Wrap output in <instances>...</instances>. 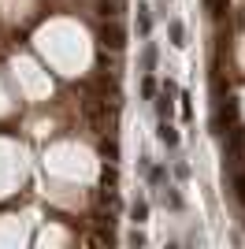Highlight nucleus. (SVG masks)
Returning a JSON list of instances; mask_svg holds the SVG:
<instances>
[{"mask_svg":"<svg viewBox=\"0 0 245 249\" xmlns=\"http://www.w3.org/2000/svg\"><path fill=\"white\" fill-rule=\"evenodd\" d=\"M104 45H112V49H119V45H122V30L115 26V22H112V30H104Z\"/></svg>","mask_w":245,"mask_h":249,"instance_id":"1","label":"nucleus"},{"mask_svg":"<svg viewBox=\"0 0 245 249\" xmlns=\"http://www.w3.org/2000/svg\"><path fill=\"white\" fill-rule=\"evenodd\" d=\"M160 138H163V142H167V145H178V134H175V130H171V126H167V123L160 126Z\"/></svg>","mask_w":245,"mask_h":249,"instance_id":"2","label":"nucleus"},{"mask_svg":"<svg viewBox=\"0 0 245 249\" xmlns=\"http://www.w3.org/2000/svg\"><path fill=\"white\" fill-rule=\"evenodd\" d=\"M208 8H212V15H223V11H227V0H208Z\"/></svg>","mask_w":245,"mask_h":249,"instance_id":"3","label":"nucleus"},{"mask_svg":"<svg viewBox=\"0 0 245 249\" xmlns=\"http://www.w3.org/2000/svg\"><path fill=\"white\" fill-rule=\"evenodd\" d=\"M171 37H175V45H186L182 41V26H178V22H171Z\"/></svg>","mask_w":245,"mask_h":249,"instance_id":"4","label":"nucleus"},{"mask_svg":"<svg viewBox=\"0 0 245 249\" xmlns=\"http://www.w3.org/2000/svg\"><path fill=\"white\" fill-rule=\"evenodd\" d=\"M145 212H149V208H145L141 201H138V205H134V219H138V223H141V219H145Z\"/></svg>","mask_w":245,"mask_h":249,"instance_id":"5","label":"nucleus"}]
</instances>
